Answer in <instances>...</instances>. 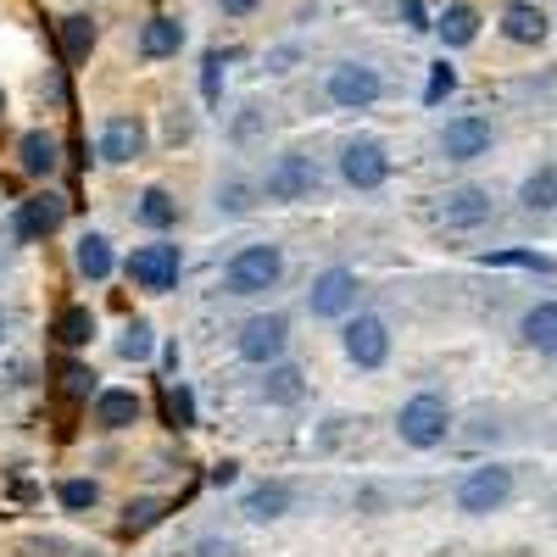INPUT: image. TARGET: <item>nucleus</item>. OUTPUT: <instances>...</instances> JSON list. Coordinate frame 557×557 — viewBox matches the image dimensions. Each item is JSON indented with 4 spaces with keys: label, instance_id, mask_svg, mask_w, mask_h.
Returning <instances> with one entry per match:
<instances>
[{
    "label": "nucleus",
    "instance_id": "obj_20",
    "mask_svg": "<svg viewBox=\"0 0 557 557\" xmlns=\"http://www.w3.org/2000/svg\"><path fill=\"white\" fill-rule=\"evenodd\" d=\"M17 168H23L28 178H51V173H57V139L45 134V128H28V134L17 139Z\"/></svg>",
    "mask_w": 557,
    "mask_h": 557
},
{
    "label": "nucleus",
    "instance_id": "obj_28",
    "mask_svg": "<svg viewBox=\"0 0 557 557\" xmlns=\"http://www.w3.org/2000/svg\"><path fill=\"white\" fill-rule=\"evenodd\" d=\"M89 51H96V23H89V17H62V57L84 62Z\"/></svg>",
    "mask_w": 557,
    "mask_h": 557
},
{
    "label": "nucleus",
    "instance_id": "obj_21",
    "mask_svg": "<svg viewBox=\"0 0 557 557\" xmlns=\"http://www.w3.org/2000/svg\"><path fill=\"white\" fill-rule=\"evenodd\" d=\"M435 34H441L446 51H462V45H474V39H480V12L469 7V0H457V7H446V12H441Z\"/></svg>",
    "mask_w": 557,
    "mask_h": 557
},
{
    "label": "nucleus",
    "instance_id": "obj_19",
    "mask_svg": "<svg viewBox=\"0 0 557 557\" xmlns=\"http://www.w3.org/2000/svg\"><path fill=\"white\" fill-rule=\"evenodd\" d=\"M240 513H246L251 524H273V519H285V513H290V485H285V480H268V485L246 491V507H240Z\"/></svg>",
    "mask_w": 557,
    "mask_h": 557
},
{
    "label": "nucleus",
    "instance_id": "obj_23",
    "mask_svg": "<svg viewBox=\"0 0 557 557\" xmlns=\"http://www.w3.org/2000/svg\"><path fill=\"white\" fill-rule=\"evenodd\" d=\"M139 51L146 57H178L184 51V23L178 17H151L139 28Z\"/></svg>",
    "mask_w": 557,
    "mask_h": 557
},
{
    "label": "nucleus",
    "instance_id": "obj_3",
    "mask_svg": "<svg viewBox=\"0 0 557 557\" xmlns=\"http://www.w3.org/2000/svg\"><path fill=\"white\" fill-rule=\"evenodd\" d=\"M507 496H513V469L507 462H480V469H469L457 480V513L462 519H491L507 507Z\"/></svg>",
    "mask_w": 557,
    "mask_h": 557
},
{
    "label": "nucleus",
    "instance_id": "obj_10",
    "mask_svg": "<svg viewBox=\"0 0 557 557\" xmlns=\"http://www.w3.org/2000/svg\"><path fill=\"white\" fill-rule=\"evenodd\" d=\"M318 190V168H312V157L307 151H285V157H273V168H268V178H262V196L268 201H307Z\"/></svg>",
    "mask_w": 557,
    "mask_h": 557
},
{
    "label": "nucleus",
    "instance_id": "obj_24",
    "mask_svg": "<svg viewBox=\"0 0 557 557\" xmlns=\"http://www.w3.org/2000/svg\"><path fill=\"white\" fill-rule=\"evenodd\" d=\"M134 218L146 223V228H157V235H162V228H173V223H178V201H173V196L162 190V184H151V190L134 201Z\"/></svg>",
    "mask_w": 557,
    "mask_h": 557
},
{
    "label": "nucleus",
    "instance_id": "obj_7",
    "mask_svg": "<svg viewBox=\"0 0 557 557\" xmlns=\"http://www.w3.org/2000/svg\"><path fill=\"white\" fill-rule=\"evenodd\" d=\"M178 273H184V251H178L173 240L134 246V257H128V278H134L139 290H151V296L173 290V285H178Z\"/></svg>",
    "mask_w": 557,
    "mask_h": 557
},
{
    "label": "nucleus",
    "instance_id": "obj_14",
    "mask_svg": "<svg viewBox=\"0 0 557 557\" xmlns=\"http://www.w3.org/2000/svg\"><path fill=\"white\" fill-rule=\"evenodd\" d=\"M62 218H67V207H62V196H34V201H23V212H17V240H45V235H57L62 228Z\"/></svg>",
    "mask_w": 557,
    "mask_h": 557
},
{
    "label": "nucleus",
    "instance_id": "obj_42",
    "mask_svg": "<svg viewBox=\"0 0 557 557\" xmlns=\"http://www.w3.org/2000/svg\"><path fill=\"white\" fill-rule=\"evenodd\" d=\"M0 112H7V89H0Z\"/></svg>",
    "mask_w": 557,
    "mask_h": 557
},
{
    "label": "nucleus",
    "instance_id": "obj_38",
    "mask_svg": "<svg viewBox=\"0 0 557 557\" xmlns=\"http://www.w3.org/2000/svg\"><path fill=\"white\" fill-rule=\"evenodd\" d=\"M401 17H407V28H418V34L435 28V23H430V12H424V0H401Z\"/></svg>",
    "mask_w": 557,
    "mask_h": 557
},
{
    "label": "nucleus",
    "instance_id": "obj_2",
    "mask_svg": "<svg viewBox=\"0 0 557 557\" xmlns=\"http://www.w3.org/2000/svg\"><path fill=\"white\" fill-rule=\"evenodd\" d=\"M396 435H401V446H412V451L446 446V435H451V407H446V396H435V391L407 396L401 412H396Z\"/></svg>",
    "mask_w": 557,
    "mask_h": 557
},
{
    "label": "nucleus",
    "instance_id": "obj_27",
    "mask_svg": "<svg viewBox=\"0 0 557 557\" xmlns=\"http://www.w3.org/2000/svg\"><path fill=\"white\" fill-rule=\"evenodd\" d=\"M57 341L62 346H89V341H96V312H89V307H67L57 318Z\"/></svg>",
    "mask_w": 557,
    "mask_h": 557
},
{
    "label": "nucleus",
    "instance_id": "obj_41",
    "mask_svg": "<svg viewBox=\"0 0 557 557\" xmlns=\"http://www.w3.org/2000/svg\"><path fill=\"white\" fill-rule=\"evenodd\" d=\"M7 323H12V318H7V307H0V341H7Z\"/></svg>",
    "mask_w": 557,
    "mask_h": 557
},
{
    "label": "nucleus",
    "instance_id": "obj_15",
    "mask_svg": "<svg viewBox=\"0 0 557 557\" xmlns=\"http://www.w3.org/2000/svg\"><path fill=\"white\" fill-rule=\"evenodd\" d=\"M73 262H78V273L89 278V285H107V278L117 273L112 240H107V235H96V228H84V235H78V246H73Z\"/></svg>",
    "mask_w": 557,
    "mask_h": 557
},
{
    "label": "nucleus",
    "instance_id": "obj_13",
    "mask_svg": "<svg viewBox=\"0 0 557 557\" xmlns=\"http://www.w3.org/2000/svg\"><path fill=\"white\" fill-rule=\"evenodd\" d=\"M441 223H446V228H480V223H491V190H480V184L446 190V201H441Z\"/></svg>",
    "mask_w": 557,
    "mask_h": 557
},
{
    "label": "nucleus",
    "instance_id": "obj_8",
    "mask_svg": "<svg viewBox=\"0 0 557 557\" xmlns=\"http://www.w3.org/2000/svg\"><path fill=\"white\" fill-rule=\"evenodd\" d=\"M323 96H330V107H341V112H362V107H374L385 96V78L368 62H341V67H330Z\"/></svg>",
    "mask_w": 557,
    "mask_h": 557
},
{
    "label": "nucleus",
    "instance_id": "obj_39",
    "mask_svg": "<svg viewBox=\"0 0 557 557\" xmlns=\"http://www.w3.org/2000/svg\"><path fill=\"white\" fill-rule=\"evenodd\" d=\"M240 480V462H218V469H212V485L223 491V485H235Z\"/></svg>",
    "mask_w": 557,
    "mask_h": 557
},
{
    "label": "nucleus",
    "instance_id": "obj_16",
    "mask_svg": "<svg viewBox=\"0 0 557 557\" xmlns=\"http://www.w3.org/2000/svg\"><path fill=\"white\" fill-rule=\"evenodd\" d=\"M262 374H268V380H262V401H268V407H296V401L307 396V374H301L296 362H285V357L268 362Z\"/></svg>",
    "mask_w": 557,
    "mask_h": 557
},
{
    "label": "nucleus",
    "instance_id": "obj_31",
    "mask_svg": "<svg viewBox=\"0 0 557 557\" xmlns=\"http://www.w3.org/2000/svg\"><path fill=\"white\" fill-rule=\"evenodd\" d=\"M251 207H257V201H251V184H246V178H223V184H218V212H223V218H246Z\"/></svg>",
    "mask_w": 557,
    "mask_h": 557
},
{
    "label": "nucleus",
    "instance_id": "obj_11",
    "mask_svg": "<svg viewBox=\"0 0 557 557\" xmlns=\"http://www.w3.org/2000/svg\"><path fill=\"white\" fill-rule=\"evenodd\" d=\"M491 146H496V134H491V123L474 117V112H462V117H451V123L441 128V157H446V162H480V157H491Z\"/></svg>",
    "mask_w": 557,
    "mask_h": 557
},
{
    "label": "nucleus",
    "instance_id": "obj_25",
    "mask_svg": "<svg viewBox=\"0 0 557 557\" xmlns=\"http://www.w3.org/2000/svg\"><path fill=\"white\" fill-rule=\"evenodd\" d=\"M519 201H524V212H552V207H557V168H552V162L535 168V173L519 184Z\"/></svg>",
    "mask_w": 557,
    "mask_h": 557
},
{
    "label": "nucleus",
    "instance_id": "obj_37",
    "mask_svg": "<svg viewBox=\"0 0 557 557\" xmlns=\"http://www.w3.org/2000/svg\"><path fill=\"white\" fill-rule=\"evenodd\" d=\"M67 396H89V391H96V374H89V368H67Z\"/></svg>",
    "mask_w": 557,
    "mask_h": 557
},
{
    "label": "nucleus",
    "instance_id": "obj_22",
    "mask_svg": "<svg viewBox=\"0 0 557 557\" xmlns=\"http://www.w3.org/2000/svg\"><path fill=\"white\" fill-rule=\"evenodd\" d=\"M96 424H101V430H128V424H139V396H134V391H101V396H96Z\"/></svg>",
    "mask_w": 557,
    "mask_h": 557
},
{
    "label": "nucleus",
    "instance_id": "obj_26",
    "mask_svg": "<svg viewBox=\"0 0 557 557\" xmlns=\"http://www.w3.org/2000/svg\"><path fill=\"white\" fill-rule=\"evenodd\" d=\"M480 268H524V273H557V262L546 251H524V246H507V251H480Z\"/></svg>",
    "mask_w": 557,
    "mask_h": 557
},
{
    "label": "nucleus",
    "instance_id": "obj_18",
    "mask_svg": "<svg viewBox=\"0 0 557 557\" xmlns=\"http://www.w3.org/2000/svg\"><path fill=\"white\" fill-rule=\"evenodd\" d=\"M502 34L513 39V45H541V39H546V12H541V0H513V7L502 12Z\"/></svg>",
    "mask_w": 557,
    "mask_h": 557
},
{
    "label": "nucleus",
    "instance_id": "obj_36",
    "mask_svg": "<svg viewBox=\"0 0 557 557\" xmlns=\"http://www.w3.org/2000/svg\"><path fill=\"white\" fill-rule=\"evenodd\" d=\"M196 557H240V546H235V541H223V535H207V541L196 546Z\"/></svg>",
    "mask_w": 557,
    "mask_h": 557
},
{
    "label": "nucleus",
    "instance_id": "obj_12",
    "mask_svg": "<svg viewBox=\"0 0 557 557\" xmlns=\"http://www.w3.org/2000/svg\"><path fill=\"white\" fill-rule=\"evenodd\" d=\"M96 151L107 168H128L146 157V123L139 117H107L101 123V139H96Z\"/></svg>",
    "mask_w": 557,
    "mask_h": 557
},
{
    "label": "nucleus",
    "instance_id": "obj_6",
    "mask_svg": "<svg viewBox=\"0 0 557 557\" xmlns=\"http://www.w3.org/2000/svg\"><path fill=\"white\" fill-rule=\"evenodd\" d=\"M341 178L351 184V190H380V184L391 178V151H385V139L374 134H357L341 146Z\"/></svg>",
    "mask_w": 557,
    "mask_h": 557
},
{
    "label": "nucleus",
    "instance_id": "obj_9",
    "mask_svg": "<svg viewBox=\"0 0 557 557\" xmlns=\"http://www.w3.org/2000/svg\"><path fill=\"white\" fill-rule=\"evenodd\" d=\"M357 273L351 268H323L312 278V290H307V312L312 318H330V323H346L357 312Z\"/></svg>",
    "mask_w": 557,
    "mask_h": 557
},
{
    "label": "nucleus",
    "instance_id": "obj_34",
    "mask_svg": "<svg viewBox=\"0 0 557 557\" xmlns=\"http://www.w3.org/2000/svg\"><path fill=\"white\" fill-rule=\"evenodd\" d=\"M168 412H173V424H178V430H184V424H196V396L184 391V385H173V391H168Z\"/></svg>",
    "mask_w": 557,
    "mask_h": 557
},
{
    "label": "nucleus",
    "instance_id": "obj_17",
    "mask_svg": "<svg viewBox=\"0 0 557 557\" xmlns=\"http://www.w3.org/2000/svg\"><path fill=\"white\" fill-rule=\"evenodd\" d=\"M519 341L541 357H557V301H535L524 318H519Z\"/></svg>",
    "mask_w": 557,
    "mask_h": 557
},
{
    "label": "nucleus",
    "instance_id": "obj_35",
    "mask_svg": "<svg viewBox=\"0 0 557 557\" xmlns=\"http://www.w3.org/2000/svg\"><path fill=\"white\" fill-rule=\"evenodd\" d=\"M162 519V502H128V519H123V530H151Z\"/></svg>",
    "mask_w": 557,
    "mask_h": 557
},
{
    "label": "nucleus",
    "instance_id": "obj_30",
    "mask_svg": "<svg viewBox=\"0 0 557 557\" xmlns=\"http://www.w3.org/2000/svg\"><path fill=\"white\" fill-rule=\"evenodd\" d=\"M57 502L67 507V513H89V507L101 502V485L96 480H62L57 485Z\"/></svg>",
    "mask_w": 557,
    "mask_h": 557
},
{
    "label": "nucleus",
    "instance_id": "obj_1",
    "mask_svg": "<svg viewBox=\"0 0 557 557\" xmlns=\"http://www.w3.org/2000/svg\"><path fill=\"white\" fill-rule=\"evenodd\" d=\"M278 278H285V251L273 240H257V246H240L223 268V296H268Z\"/></svg>",
    "mask_w": 557,
    "mask_h": 557
},
{
    "label": "nucleus",
    "instance_id": "obj_33",
    "mask_svg": "<svg viewBox=\"0 0 557 557\" xmlns=\"http://www.w3.org/2000/svg\"><path fill=\"white\" fill-rule=\"evenodd\" d=\"M201 96H207V107H218V96H223V51H212L207 67H201Z\"/></svg>",
    "mask_w": 557,
    "mask_h": 557
},
{
    "label": "nucleus",
    "instance_id": "obj_32",
    "mask_svg": "<svg viewBox=\"0 0 557 557\" xmlns=\"http://www.w3.org/2000/svg\"><path fill=\"white\" fill-rule=\"evenodd\" d=\"M451 89H457V67L441 57V62L430 67V84H424V107H441V101L451 96Z\"/></svg>",
    "mask_w": 557,
    "mask_h": 557
},
{
    "label": "nucleus",
    "instance_id": "obj_4",
    "mask_svg": "<svg viewBox=\"0 0 557 557\" xmlns=\"http://www.w3.org/2000/svg\"><path fill=\"white\" fill-rule=\"evenodd\" d=\"M285 346H290V318L285 312H257V318L240 323V335H235L240 362H257V368L278 362V357H285Z\"/></svg>",
    "mask_w": 557,
    "mask_h": 557
},
{
    "label": "nucleus",
    "instance_id": "obj_40",
    "mask_svg": "<svg viewBox=\"0 0 557 557\" xmlns=\"http://www.w3.org/2000/svg\"><path fill=\"white\" fill-rule=\"evenodd\" d=\"M257 7H262V0H223V12H228V17H251Z\"/></svg>",
    "mask_w": 557,
    "mask_h": 557
},
{
    "label": "nucleus",
    "instance_id": "obj_29",
    "mask_svg": "<svg viewBox=\"0 0 557 557\" xmlns=\"http://www.w3.org/2000/svg\"><path fill=\"white\" fill-rule=\"evenodd\" d=\"M151 351H157V330L151 323H128L123 341H117V357L123 362H151Z\"/></svg>",
    "mask_w": 557,
    "mask_h": 557
},
{
    "label": "nucleus",
    "instance_id": "obj_5",
    "mask_svg": "<svg viewBox=\"0 0 557 557\" xmlns=\"http://www.w3.org/2000/svg\"><path fill=\"white\" fill-rule=\"evenodd\" d=\"M341 351L357 368H385L391 362V323L380 312H351L346 330H341Z\"/></svg>",
    "mask_w": 557,
    "mask_h": 557
}]
</instances>
